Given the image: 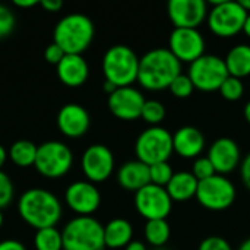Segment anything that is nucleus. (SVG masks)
<instances>
[{
	"label": "nucleus",
	"instance_id": "obj_35",
	"mask_svg": "<svg viewBox=\"0 0 250 250\" xmlns=\"http://www.w3.org/2000/svg\"><path fill=\"white\" fill-rule=\"evenodd\" d=\"M198 250H233V248L226 239L220 236H211L201 242Z\"/></svg>",
	"mask_w": 250,
	"mask_h": 250
},
{
	"label": "nucleus",
	"instance_id": "obj_8",
	"mask_svg": "<svg viewBox=\"0 0 250 250\" xmlns=\"http://www.w3.org/2000/svg\"><path fill=\"white\" fill-rule=\"evenodd\" d=\"M73 164L72 149L60 141H47L38 145L34 167L45 179H60Z\"/></svg>",
	"mask_w": 250,
	"mask_h": 250
},
{
	"label": "nucleus",
	"instance_id": "obj_6",
	"mask_svg": "<svg viewBox=\"0 0 250 250\" xmlns=\"http://www.w3.org/2000/svg\"><path fill=\"white\" fill-rule=\"evenodd\" d=\"M212 7L208 10V26L211 32L220 38H230L243 31L248 12L239 1L233 0H211Z\"/></svg>",
	"mask_w": 250,
	"mask_h": 250
},
{
	"label": "nucleus",
	"instance_id": "obj_47",
	"mask_svg": "<svg viewBox=\"0 0 250 250\" xmlns=\"http://www.w3.org/2000/svg\"><path fill=\"white\" fill-rule=\"evenodd\" d=\"M3 226V214H1V209H0V229Z\"/></svg>",
	"mask_w": 250,
	"mask_h": 250
},
{
	"label": "nucleus",
	"instance_id": "obj_20",
	"mask_svg": "<svg viewBox=\"0 0 250 250\" xmlns=\"http://www.w3.org/2000/svg\"><path fill=\"white\" fill-rule=\"evenodd\" d=\"M205 148L204 133L193 126H183L173 135V151L183 158H198Z\"/></svg>",
	"mask_w": 250,
	"mask_h": 250
},
{
	"label": "nucleus",
	"instance_id": "obj_18",
	"mask_svg": "<svg viewBox=\"0 0 250 250\" xmlns=\"http://www.w3.org/2000/svg\"><path fill=\"white\" fill-rule=\"evenodd\" d=\"M57 127L67 138H81L83 136L89 126L91 117L85 107L76 103L64 104L57 113Z\"/></svg>",
	"mask_w": 250,
	"mask_h": 250
},
{
	"label": "nucleus",
	"instance_id": "obj_23",
	"mask_svg": "<svg viewBox=\"0 0 250 250\" xmlns=\"http://www.w3.org/2000/svg\"><path fill=\"white\" fill-rule=\"evenodd\" d=\"M133 237V227L125 218H114L104 227V245L108 249L126 248Z\"/></svg>",
	"mask_w": 250,
	"mask_h": 250
},
{
	"label": "nucleus",
	"instance_id": "obj_38",
	"mask_svg": "<svg viewBox=\"0 0 250 250\" xmlns=\"http://www.w3.org/2000/svg\"><path fill=\"white\" fill-rule=\"evenodd\" d=\"M38 4H40L42 9H45L47 12H50V13L59 12V10L63 7V1H62V0H41Z\"/></svg>",
	"mask_w": 250,
	"mask_h": 250
},
{
	"label": "nucleus",
	"instance_id": "obj_29",
	"mask_svg": "<svg viewBox=\"0 0 250 250\" xmlns=\"http://www.w3.org/2000/svg\"><path fill=\"white\" fill-rule=\"evenodd\" d=\"M220 94L223 98L229 100V101H237L243 97L245 94V83L242 82V79L234 78V76H229L223 85L220 86Z\"/></svg>",
	"mask_w": 250,
	"mask_h": 250
},
{
	"label": "nucleus",
	"instance_id": "obj_46",
	"mask_svg": "<svg viewBox=\"0 0 250 250\" xmlns=\"http://www.w3.org/2000/svg\"><path fill=\"white\" fill-rule=\"evenodd\" d=\"M239 250H250V237L239 246Z\"/></svg>",
	"mask_w": 250,
	"mask_h": 250
},
{
	"label": "nucleus",
	"instance_id": "obj_27",
	"mask_svg": "<svg viewBox=\"0 0 250 250\" xmlns=\"http://www.w3.org/2000/svg\"><path fill=\"white\" fill-rule=\"evenodd\" d=\"M34 246L37 250H63L62 231L56 227L37 230L34 236Z\"/></svg>",
	"mask_w": 250,
	"mask_h": 250
},
{
	"label": "nucleus",
	"instance_id": "obj_33",
	"mask_svg": "<svg viewBox=\"0 0 250 250\" xmlns=\"http://www.w3.org/2000/svg\"><path fill=\"white\" fill-rule=\"evenodd\" d=\"M15 23H16V19H15L13 12L7 6L0 4V40L12 34Z\"/></svg>",
	"mask_w": 250,
	"mask_h": 250
},
{
	"label": "nucleus",
	"instance_id": "obj_36",
	"mask_svg": "<svg viewBox=\"0 0 250 250\" xmlns=\"http://www.w3.org/2000/svg\"><path fill=\"white\" fill-rule=\"evenodd\" d=\"M64 56H66V53H64L63 48L59 47L56 42L48 44V45L45 47V50H44V59H45V62H48L50 64H56V66H57V64L63 60Z\"/></svg>",
	"mask_w": 250,
	"mask_h": 250
},
{
	"label": "nucleus",
	"instance_id": "obj_44",
	"mask_svg": "<svg viewBox=\"0 0 250 250\" xmlns=\"http://www.w3.org/2000/svg\"><path fill=\"white\" fill-rule=\"evenodd\" d=\"M243 116H245V119H246V122L250 125V100L246 103V105H245V110H243Z\"/></svg>",
	"mask_w": 250,
	"mask_h": 250
},
{
	"label": "nucleus",
	"instance_id": "obj_28",
	"mask_svg": "<svg viewBox=\"0 0 250 250\" xmlns=\"http://www.w3.org/2000/svg\"><path fill=\"white\" fill-rule=\"evenodd\" d=\"M141 117L151 126H158L166 117V107L163 103L157 100H146Z\"/></svg>",
	"mask_w": 250,
	"mask_h": 250
},
{
	"label": "nucleus",
	"instance_id": "obj_17",
	"mask_svg": "<svg viewBox=\"0 0 250 250\" xmlns=\"http://www.w3.org/2000/svg\"><path fill=\"white\" fill-rule=\"evenodd\" d=\"M209 161L212 163L217 174H229L242 164V152L239 144L231 138L217 139L208 151Z\"/></svg>",
	"mask_w": 250,
	"mask_h": 250
},
{
	"label": "nucleus",
	"instance_id": "obj_15",
	"mask_svg": "<svg viewBox=\"0 0 250 250\" xmlns=\"http://www.w3.org/2000/svg\"><path fill=\"white\" fill-rule=\"evenodd\" d=\"M145 101L146 100L139 89L133 86H122L108 95L107 104L114 117L132 122L141 117Z\"/></svg>",
	"mask_w": 250,
	"mask_h": 250
},
{
	"label": "nucleus",
	"instance_id": "obj_2",
	"mask_svg": "<svg viewBox=\"0 0 250 250\" xmlns=\"http://www.w3.org/2000/svg\"><path fill=\"white\" fill-rule=\"evenodd\" d=\"M21 218L35 230L56 227L62 217V204L51 192L32 188L22 193L18 201Z\"/></svg>",
	"mask_w": 250,
	"mask_h": 250
},
{
	"label": "nucleus",
	"instance_id": "obj_13",
	"mask_svg": "<svg viewBox=\"0 0 250 250\" xmlns=\"http://www.w3.org/2000/svg\"><path fill=\"white\" fill-rule=\"evenodd\" d=\"M81 166L88 182L101 183L105 182L114 171V155L105 145L95 144L85 149Z\"/></svg>",
	"mask_w": 250,
	"mask_h": 250
},
{
	"label": "nucleus",
	"instance_id": "obj_4",
	"mask_svg": "<svg viewBox=\"0 0 250 250\" xmlns=\"http://www.w3.org/2000/svg\"><path fill=\"white\" fill-rule=\"evenodd\" d=\"M139 57L136 53L123 44L110 47L103 57V73L107 82L117 88L132 86L138 81Z\"/></svg>",
	"mask_w": 250,
	"mask_h": 250
},
{
	"label": "nucleus",
	"instance_id": "obj_32",
	"mask_svg": "<svg viewBox=\"0 0 250 250\" xmlns=\"http://www.w3.org/2000/svg\"><path fill=\"white\" fill-rule=\"evenodd\" d=\"M192 174L199 182H202V180H207V179L215 176L217 173H215V168L208 157H198L192 166Z\"/></svg>",
	"mask_w": 250,
	"mask_h": 250
},
{
	"label": "nucleus",
	"instance_id": "obj_26",
	"mask_svg": "<svg viewBox=\"0 0 250 250\" xmlns=\"http://www.w3.org/2000/svg\"><path fill=\"white\" fill-rule=\"evenodd\" d=\"M144 233H145L146 242L151 246L161 248L168 242L171 230L166 220H151V221H146Z\"/></svg>",
	"mask_w": 250,
	"mask_h": 250
},
{
	"label": "nucleus",
	"instance_id": "obj_45",
	"mask_svg": "<svg viewBox=\"0 0 250 250\" xmlns=\"http://www.w3.org/2000/svg\"><path fill=\"white\" fill-rule=\"evenodd\" d=\"M239 3L242 4V7H243L248 13H250V0H240Z\"/></svg>",
	"mask_w": 250,
	"mask_h": 250
},
{
	"label": "nucleus",
	"instance_id": "obj_34",
	"mask_svg": "<svg viewBox=\"0 0 250 250\" xmlns=\"http://www.w3.org/2000/svg\"><path fill=\"white\" fill-rule=\"evenodd\" d=\"M13 199V183L10 177L0 170V209L6 208Z\"/></svg>",
	"mask_w": 250,
	"mask_h": 250
},
{
	"label": "nucleus",
	"instance_id": "obj_43",
	"mask_svg": "<svg viewBox=\"0 0 250 250\" xmlns=\"http://www.w3.org/2000/svg\"><path fill=\"white\" fill-rule=\"evenodd\" d=\"M243 32L246 34V37L250 38V13L248 15L246 21H245V25H243Z\"/></svg>",
	"mask_w": 250,
	"mask_h": 250
},
{
	"label": "nucleus",
	"instance_id": "obj_30",
	"mask_svg": "<svg viewBox=\"0 0 250 250\" xmlns=\"http://www.w3.org/2000/svg\"><path fill=\"white\" fill-rule=\"evenodd\" d=\"M173 174H174V171H173L171 166L168 164V161L149 166V177H151L152 185L166 188L168 185V182L171 180Z\"/></svg>",
	"mask_w": 250,
	"mask_h": 250
},
{
	"label": "nucleus",
	"instance_id": "obj_1",
	"mask_svg": "<svg viewBox=\"0 0 250 250\" xmlns=\"http://www.w3.org/2000/svg\"><path fill=\"white\" fill-rule=\"evenodd\" d=\"M182 73V63L168 48H154L139 59L138 82L148 91H161Z\"/></svg>",
	"mask_w": 250,
	"mask_h": 250
},
{
	"label": "nucleus",
	"instance_id": "obj_37",
	"mask_svg": "<svg viewBox=\"0 0 250 250\" xmlns=\"http://www.w3.org/2000/svg\"><path fill=\"white\" fill-rule=\"evenodd\" d=\"M240 174L245 186L250 190V154H248L240 164Z\"/></svg>",
	"mask_w": 250,
	"mask_h": 250
},
{
	"label": "nucleus",
	"instance_id": "obj_3",
	"mask_svg": "<svg viewBox=\"0 0 250 250\" xmlns=\"http://www.w3.org/2000/svg\"><path fill=\"white\" fill-rule=\"evenodd\" d=\"M94 34V23L86 15L69 13L57 22L53 42L62 47L66 54H82L91 45Z\"/></svg>",
	"mask_w": 250,
	"mask_h": 250
},
{
	"label": "nucleus",
	"instance_id": "obj_31",
	"mask_svg": "<svg viewBox=\"0 0 250 250\" xmlns=\"http://www.w3.org/2000/svg\"><path fill=\"white\" fill-rule=\"evenodd\" d=\"M168 89H170V92L176 98H188V97H190L193 94L195 85L192 83V81H190V78H189L188 73H180L171 82V85L168 86Z\"/></svg>",
	"mask_w": 250,
	"mask_h": 250
},
{
	"label": "nucleus",
	"instance_id": "obj_42",
	"mask_svg": "<svg viewBox=\"0 0 250 250\" xmlns=\"http://www.w3.org/2000/svg\"><path fill=\"white\" fill-rule=\"evenodd\" d=\"M6 160H7V151L4 149V146H3V145H0V170L3 168V166H4V163H6Z\"/></svg>",
	"mask_w": 250,
	"mask_h": 250
},
{
	"label": "nucleus",
	"instance_id": "obj_7",
	"mask_svg": "<svg viewBox=\"0 0 250 250\" xmlns=\"http://www.w3.org/2000/svg\"><path fill=\"white\" fill-rule=\"evenodd\" d=\"M135 152L136 158L146 166L166 163L174 152L173 135L161 126H151L138 136Z\"/></svg>",
	"mask_w": 250,
	"mask_h": 250
},
{
	"label": "nucleus",
	"instance_id": "obj_9",
	"mask_svg": "<svg viewBox=\"0 0 250 250\" xmlns=\"http://www.w3.org/2000/svg\"><path fill=\"white\" fill-rule=\"evenodd\" d=\"M188 75L195 88L205 92L220 89L223 82L230 76L224 59L215 54H204L190 63Z\"/></svg>",
	"mask_w": 250,
	"mask_h": 250
},
{
	"label": "nucleus",
	"instance_id": "obj_19",
	"mask_svg": "<svg viewBox=\"0 0 250 250\" xmlns=\"http://www.w3.org/2000/svg\"><path fill=\"white\" fill-rule=\"evenodd\" d=\"M56 67L60 82L69 88L82 86L89 76V67L82 54H66Z\"/></svg>",
	"mask_w": 250,
	"mask_h": 250
},
{
	"label": "nucleus",
	"instance_id": "obj_22",
	"mask_svg": "<svg viewBox=\"0 0 250 250\" xmlns=\"http://www.w3.org/2000/svg\"><path fill=\"white\" fill-rule=\"evenodd\" d=\"M199 180L192 171H177L166 186L173 202H186L196 196Z\"/></svg>",
	"mask_w": 250,
	"mask_h": 250
},
{
	"label": "nucleus",
	"instance_id": "obj_39",
	"mask_svg": "<svg viewBox=\"0 0 250 250\" xmlns=\"http://www.w3.org/2000/svg\"><path fill=\"white\" fill-rule=\"evenodd\" d=\"M0 250H26V248L18 240H3L0 242Z\"/></svg>",
	"mask_w": 250,
	"mask_h": 250
},
{
	"label": "nucleus",
	"instance_id": "obj_12",
	"mask_svg": "<svg viewBox=\"0 0 250 250\" xmlns=\"http://www.w3.org/2000/svg\"><path fill=\"white\" fill-rule=\"evenodd\" d=\"M168 50L182 63H193L205 54V38L195 28H174L168 38Z\"/></svg>",
	"mask_w": 250,
	"mask_h": 250
},
{
	"label": "nucleus",
	"instance_id": "obj_25",
	"mask_svg": "<svg viewBox=\"0 0 250 250\" xmlns=\"http://www.w3.org/2000/svg\"><path fill=\"white\" fill-rule=\"evenodd\" d=\"M37 151H38V145H35L28 139H19L12 144L7 155L15 166L26 168L35 164Z\"/></svg>",
	"mask_w": 250,
	"mask_h": 250
},
{
	"label": "nucleus",
	"instance_id": "obj_24",
	"mask_svg": "<svg viewBox=\"0 0 250 250\" xmlns=\"http://www.w3.org/2000/svg\"><path fill=\"white\" fill-rule=\"evenodd\" d=\"M226 66L230 76L234 78H246L250 75V45L249 44H237L227 53Z\"/></svg>",
	"mask_w": 250,
	"mask_h": 250
},
{
	"label": "nucleus",
	"instance_id": "obj_41",
	"mask_svg": "<svg viewBox=\"0 0 250 250\" xmlns=\"http://www.w3.org/2000/svg\"><path fill=\"white\" fill-rule=\"evenodd\" d=\"M125 250H146V246L142 243V242H139V240H132Z\"/></svg>",
	"mask_w": 250,
	"mask_h": 250
},
{
	"label": "nucleus",
	"instance_id": "obj_5",
	"mask_svg": "<svg viewBox=\"0 0 250 250\" xmlns=\"http://www.w3.org/2000/svg\"><path fill=\"white\" fill-rule=\"evenodd\" d=\"M63 250H103L104 226L94 217H75L63 231Z\"/></svg>",
	"mask_w": 250,
	"mask_h": 250
},
{
	"label": "nucleus",
	"instance_id": "obj_14",
	"mask_svg": "<svg viewBox=\"0 0 250 250\" xmlns=\"http://www.w3.org/2000/svg\"><path fill=\"white\" fill-rule=\"evenodd\" d=\"M67 207L78 214V217H91L101 204V193L94 183L88 180H78L69 185L64 192Z\"/></svg>",
	"mask_w": 250,
	"mask_h": 250
},
{
	"label": "nucleus",
	"instance_id": "obj_11",
	"mask_svg": "<svg viewBox=\"0 0 250 250\" xmlns=\"http://www.w3.org/2000/svg\"><path fill=\"white\" fill-rule=\"evenodd\" d=\"M135 207L146 221L166 220L171 212L173 201L166 188L149 183L135 193Z\"/></svg>",
	"mask_w": 250,
	"mask_h": 250
},
{
	"label": "nucleus",
	"instance_id": "obj_16",
	"mask_svg": "<svg viewBox=\"0 0 250 250\" xmlns=\"http://www.w3.org/2000/svg\"><path fill=\"white\" fill-rule=\"evenodd\" d=\"M167 12L174 28L198 29L208 16V4L204 0H171Z\"/></svg>",
	"mask_w": 250,
	"mask_h": 250
},
{
	"label": "nucleus",
	"instance_id": "obj_21",
	"mask_svg": "<svg viewBox=\"0 0 250 250\" xmlns=\"http://www.w3.org/2000/svg\"><path fill=\"white\" fill-rule=\"evenodd\" d=\"M119 185L130 192H138L146 185L151 183L149 177V166L144 164L139 160H132L125 163L117 171Z\"/></svg>",
	"mask_w": 250,
	"mask_h": 250
},
{
	"label": "nucleus",
	"instance_id": "obj_10",
	"mask_svg": "<svg viewBox=\"0 0 250 250\" xmlns=\"http://www.w3.org/2000/svg\"><path fill=\"white\" fill-rule=\"evenodd\" d=\"M198 202L209 211H223L231 207L236 199V188L230 179L215 174L199 182L196 196Z\"/></svg>",
	"mask_w": 250,
	"mask_h": 250
},
{
	"label": "nucleus",
	"instance_id": "obj_40",
	"mask_svg": "<svg viewBox=\"0 0 250 250\" xmlns=\"http://www.w3.org/2000/svg\"><path fill=\"white\" fill-rule=\"evenodd\" d=\"M13 4H15L16 7L26 9V7H32V6H35V4H37V1H35V0H15V1H13Z\"/></svg>",
	"mask_w": 250,
	"mask_h": 250
}]
</instances>
